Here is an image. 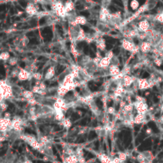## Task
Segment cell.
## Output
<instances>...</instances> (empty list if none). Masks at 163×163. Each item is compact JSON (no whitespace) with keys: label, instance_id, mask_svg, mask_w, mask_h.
<instances>
[{"label":"cell","instance_id":"obj_18","mask_svg":"<svg viewBox=\"0 0 163 163\" xmlns=\"http://www.w3.org/2000/svg\"><path fill=\"white\" fill-rule=\"evenodd\" d=\"M149 86L148 82L145 80V78H141L138 80V88L143 90V89H147Z\"/></svg>","mask_w":163,"mask_h":163},{"label":"cell","instance_id":"obj_19","mask_svg":"<svg viewBox=\"0 0 163 163\" xmlns=\"http://www.w3.org/2000/svg\"><path fill=\"white\" fill-rule=\"evenodd\" d=\"M86 38V34L85 33L84 31V30H82V29H80V31H79V33H78V36H77V38H76V40H75V42H81V41H84Z\"/></svg>","mask_w":163,"mask_h":163},{"label":"cell","instance_id":"obj_35","mask_svg":"<svg viewBox=\"0 0 163 163\" xmlns=\"http://www.w3.org/2000/svg\"><path fill=\"white\" fill-rule=\"evenodd\" d=\"M22 163H33V162H32L31 161H30V160L26 159V160H25V161H24V162H23Z\"/></svg>","mask_w":163,"mask_h":163},{"label":"cell","instance_id":"obj_26","mask_svg":"<svg viewBox=\"0 0 163 163\" xmlns=\"http://www.w3.org/2000/svg\"><path fill=\"white\" fill-rule=\"evenodd\" d=\"M141 50L142 52H147L149 50V45L148 43H142L141 45Z\"/></svg>","mask_w":163,"mask_h":163},{"label":"cell","instance_id":"obj_17","mask_svg":"<svg viewBox=\"0 0 163 163\" xmlns=\"http://www.w3.org/2000/svg\"><path fill=\"white\" fill-rule=\"evenodd\" d=\"M54 119L57 121H62L65 118V115H64V111L62 110H57L54 111Z\"/></svg>","mask_w":163,"mask_h":163},{"label":"cell","instance_id":"obj_3","mask_svg":"<svg viewBox=\"0 0 163 163\" xmlns=\"http://www.w3.org/2000/svg\"><path fill=\"white\" fill-rule=\"evenodd\" d=\"M133 105L138 113H145L147 110V105L144 102L135 101L134 103H133Z\"/></svg>","mask_w":163,"mask_h":163},{"label":"cell","instance_id":"obj_36","mask_svg":"<svg viewBox=\"0 0 163 163\" xmlns=\"http://www.w3.org/2000/svg\"><path fill=\"white\" fill-rule=\"evenodd\" d=\"M0 54H1V53H0ZM0 60H1V58H0Z\"/></svg>","mask_w":163,"mask_h":163},{"label":"cell","instance_id":"obj_13","mask_svg":"<svg viewBox=\"0 0 163 163\" xmlns=\"http://www.w3.org/2000/svg\"><path fill=\"white\" fill-rule=\"evenodd\" d=\"M149 28V22L146 20H142L138 23V30L140 31H146Z\"/></svg>","mask_w":163,"mask_h":163},{"label":"cell","instance_id":"obj_28","mask_svg":"<svg viewBox=\"0 0 163 163\" xmlns=\"http://www.w3.org/2000/svg\"><path fill=\"white\" fill-rule=\"evenodd\" d=\"M118 158H119L122 162H124L126 160V158H127V154L124 152H120L118 153Z\"/></svg>","mask_w":163,"mask_h":163},{"label":"cell","instance_id":"obj_27","mask_svg":"<svg viewBox=\"0 0 163 163\" xmlns=\"http://www.w3.org/2000/svg\"><path fill=\"white\" fill-rule=\"evenodd\" d=\"M71 53H72V54H73V55H74L75 57H78V55H79V53L78 52V50H76V48L75 47L74 43H72V44H71Z\"/></svg>","mask_w":163,"mask_h":163},{"label":"cell","instance_id":"obj_12","mask_svg":"<svg viewBox=\"0 0 163 163\" xmlns=\"http://www.w3.org/2000/svg\"><path fill=\"white\" fill-rule=\"evenodd\" d=\"M68 92L69 90L62 85H60L57 89V94L58 96V98H63Z\"/></svg>","mask_w":163,"mask_h":163},{"label":"cell","instance_id":"obj_1","mask_svg":"<svg viewBox=\"0 0 163 163\" xmlns=\"http://www.w3.org/2000/svg\"><path fill=\"white\" fill-rule=\"evenodd\" d=\"M32 77V74L31 72H29L27 70L23 69V68H20L19 69V72L18 75V79L19 81H27L30 80Z\"/></svg>","mask_w":163,"mask_h":163},{"label":"cell","instance_id":"obj_30","mask_svg":"<svg viewBox=\"0 0 163 163\" xmlns=\"http://www.w3.org/2000/svg\"><path fill=\"white\" fill-rule=\"evenodd\" d=\"M21 43L22 45L23 46H26L27 44L29 43V39L28 38H26V37H23L22 39H21Z\"/></svg>","mask_w":163,"mask_h":163},{"label":"cell","instance_id":"obj_8","mask_svg":"<svg viewBox=\"0 0 163 163\" xmlns=\"http://www.w3.org/2000/svg\"><path fill=\"white\" fill-rule=\"evenodd\" d=\"M108 71H109V75L112 77H115L117 75L120 74V68L117 65H113V64H110V66L108 68Z\"/></svg>","mask_w":163,"mask_h":163},{"label":"cell","instance_id":"obj_34","mask_svg":"<svg viewBox=\"0 0 163 163\" xmlns=\"http://www.w3.org/2000/svg\"><path fill=\"white\" fill-rule=\"evenodd\" d=\"M39 90H40V88H39V86L35 85L33 88H32L31 91L34 93V94H38V93L39 92Z\"/></svg>","mask_w":163,"mask_h":163},{"label":"cell","instance_id":"obj_15","mask_svg":"<svg viewBox=\"0 0 163 163\" xmlns=\"http://www.w3.org/2000/svg\"><path fill=\"white\" fill-rule=\"evenodd\" d=\"M75 22L77 23V25L78 26H83L86 24L87 20L84 16H82V15H78L76 16L75 18Z\"/></svg>","mask_w":163,"mask_h":163},{"label":"cell","instance_id":"obj_31","mask_svg":"<svg viewBox=\"0 0 163 163\" xmlns=\"http://www.w3.org/2000/svg\"><path fill=\"white\" fill-rule=\"evenodd\" d=\"M115 112H116V110H115L114 107H110L107 108V113L109 114H115Z\"/></svg>","mask_w":163,"mask_h":163},{"label":"cell","instance_id":"obj_5","mask_svg":"<svg viewBox=\"0 0 163 163\" xmlns=\"http://www.w3.org/2000/svg\"><path fill=\"white\" fill-rule=\"evenodd\" d=\"M26 13L28 14L29 15L31 16H34V15H36L38 14V9H37V7H36L35 4L33 3H29L27 4V6L26 7Z\"/></svg>","mask_w":163,"mask_h":163},{"label":"cell","instance_id":"obj_21","mask_svg":"<svg viewBox=\"0 0 163 163\" xmlns=\"http://www.w3.org/2000/svg\"><path fill=\"white\" fill-rule=\"evenodd\" d=\"M10 58H11V55H10L9 52H7V51H3L2 53L0 54V58H1V60L4 61V62H7V61L9 60Z\"/></svg>","mask_w":163,"mask_h":163},{"label":"cell","instance_id":"obj_2","mask_svg":"<svg viewBox=\"0 0 163 163\" xmlns=\"http://www.w3.org/2000/svg\"><path fill=\"white\" fill-rule=\"evenodd\" d=\"M135 45L134 43H132L131 41H130L129 39H124L122 41V47L124 49V50H127V51H130V52H134L135 49Z\"/></svg>","mask_w":163,"mask_h":163},{"label":"cell","instance_id":"obj_6","mask_svg":"<svg viewBox=\"0 0 163 163\" xmlns=\"http://www.w3.org/2000/svg\"><path fill=\"white\" fill-rule=\"evenodd\" d=\"M136 80L134 76H130L129 75H126L122 78V84L124 87H130Z\"/></svg>","mask_w":163,"mask_h":163},{"label":"cell","instance_id":"obj_16","mask_svg":"<svg viewBox=\"0 0 163 163\" xmlns=\"http://www.w3.org/2000/svg\"><path fill=\"white\" fill-rule=\"evenodd\" d=\"M145 119V114L144 113H138L136 116L134 117V124H140Z\"/></svg>","mask_w":163,"mask_h":163},{"label":"cell","instance_id":"obj_4","mask_svg":"<svg viewBox=\"0 0 163 163\" xmlns=\"http://www.w3.org/2000/svg\"><path fill=\"white\" fill-rule=\"evenodd\" d=\"M110 64H111V59L105 56L102 58L99 63L98 64V67L99 69H102V70H106L107 68H109Z\"/></svg>","mask_w":163,"mask_h":163},{"label":"cell","instance_id":"obj_33","mask_svg":"<svg viewBox=\"0 0 163 163\" xmlns=\"http://www.w3.org/2000/svg\"><path fill=\"white\" fill-rule=\"evenodd\" d=\"M39 88L40 90H46V85L45 84V82H40V83H39Z\"/></svg>","mask_w":163,"mask_h":163},{"label":"cell","instance_id":"obj_11","mask_svg":"<svg viewBox=\"0 0 163 163\" xmlns=\"http://www.w3.org/2000/svg\"><path fill=\"white\" fill-rule=\"evenodd\" d=\"M64 7H65V10L67 14L71 13V11H74V9H75V3L72 0H67L64 3Z\"/></svg>","mask_w":163,"mask_h":163},{"label":"cell","instance_id":"obj_23","mask_svg":"<svg viewBox=\"0 0 163 163\" xmlns=\"http://www.w3.org/2000/svg\"><path fill=\"white\" fill-rule=\"evenodd\" d=\"M122 109H123L126 112H127V113H131L132 111H133V110L134 109V105H133V103H128V104H126Z\"/></svg>","mask_w":163,"mask_h":163},{"label":"cell","instance_id":"obj_24","mask_svg":"<svg viewBox=\"0 0 163 163\" xmlns=\"http://www.w3.org/2000/svg\"><path fill=\"white\" fill-rule=\"evenodd\" d=\"M32 78H35L36 81H42L43 76L39 72H34V73H32Z\"/></svg>","mask_w":163,"mask_h":163},{"label":"cell","instance_id":"obj_7","mask_svg":"<svg viewBox=\"0 0 163 163\" xmlns=\"http://www.w3.org/2000/svg\"><path fill=\"white\" fill-rule=\"evenodd\" d=\"M75 77L74 76V75H73L72 73H69V74H67V75L64 77L63 81H62V82L61 85L64 86L71 85V84H72V83L75 82Z\"/></svg>","mask_w":163,"mask_h":163},{"label":"cell","instance_id":"obj_22","mask_svg":"<svg viewBox=\"0 0 163 163\" xmlns=\"http://www.w3.org/2000/svg\"><path fill=\"white\" fill-rule=\"evenodd\" d=\"M130 8H131L133 11H137L138 8H139V2L138 0H132L130 2Z\"/></svg>","mask_w":163,"mask_h":163},{"label":"cell","instance_id":"obj_14","mask_svg":"<svg viewBox=\"0 0 163 163\" xmlns=\"http://www.w3.org/2000/svg\"><path fill=\"white\" fill-rule=\"evenodd\" d=\"M78 157L76 154H71L67 155V157L65 158V163H78Z\"/></svg>","mask_w":163,"mask_h":163},{"label":"cell","instance_id":"obj_9","mask_svg":"<svg viewBox=\"0 0 163 163\" xmlns=\"http://www.w3.org/2000/svg\"><path fill=\"white\" fill-rule=\"evenodd\" d=\"M96 42V45H97V47L99 49V50H102V51H104L107 48V45H106V40L103 39V38H99L97 40H95Z\"/></svg>","mask_w":163,"mask_h":163},{"label":"cell","instance_id":"obj_10","mask_svg":"<svg viewBox=\"0 0 163 163\" xmlns=\"http://www.w3.org/2000/svg\"><path fill=\"white\" fill-rule=\"evenodd\" d=\"M54 75H55V68H54V67H50L46 71L44 78L46 80H50L54 77Z\"/></svg>","mask_w":163,"mask_h":163},{"label":"cell","instance_id":"obj_20","mask_svg":"<svg viewBox=\"0 0 163 163\" xmlns=\"http://www.w3.org/2000/svg\"><path fill=\"white\" fill-rule=\"evenodd\" d=\"M22 96L26 100H27L34 98V97H35V94L32 92V91H31V90H22Z\"/></svg>","mask_w":163,"mask_h":163},{"label":"cell","instance_id":"obj_29","mask_svg":"<svg viewBox=\"0 0 163 163\" xmlns=\"http://www.w3.org/2000/svg\"><path fill=\"white\" fill-rule=\"evenodd\" d=\"M8 62L11 66H15L16 64L18 63V58L15 57H11L10 58V59L8 60Z\"/></svg>","mask_w":163,"mask_h":163},{"label":"cell","instance_id":"obj_25","mask_svg":"<svg viewBox=\"0 0 163 163\" xmlns=\"http://www.w3.org/2000/svg\"><path fill=\"white\" fill-rule=\"evenodd\" d=\"M62 124L64 127L69 129L72 126V122H71L69 118H64L63 120L62 121Z\"/></svg>","mask_w":163,"mask_h":163},{"label":"cell","instance_id":"obj_32","mask_svg":"<svg viewBox=\"0 0 163 163\" xmlns=\"http://www.w3.org/2000/svg\"><path fill=\"white\" fill-rule=\"evenodd\" d=\"M106 57L107 58H109L110 59H112L113 57H114V54H113V50H109V51H107V53L106 54Z\"/></svg>","mask_w":163,"mask_h":163}]
</instances>
